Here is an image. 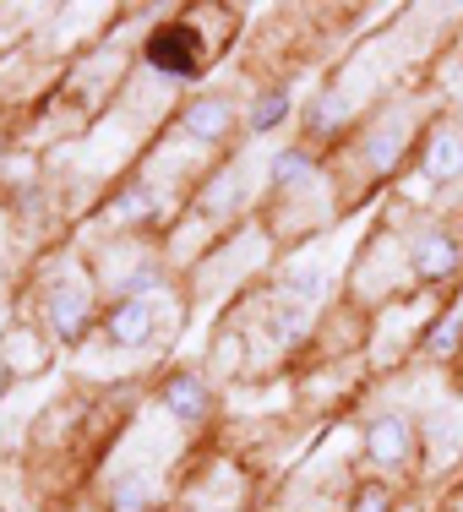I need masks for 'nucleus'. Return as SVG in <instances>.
<instances>
[{
    "instance_id": "obj_14",
    "label": "nucleus",
    "mask_w": 463,
    "mask_h": 512,
    "mask_svg": "<svg viewBox=\"0 0 463 512\" xmlns=\"http://www.w3.org/2000/svg\"><path fill=\"white\" fill-rule=\"evenodd\" d=\"M289 180H311V158L295 153V148L273 158V186H289Z\"/></svg>"
},
{
    "instance_id": "obj_9",
    "label": "nucleus",
    "mask_w": 463,
    "mask_h": 512,
    "mask_svg": "<svg viewBox=\"0 0 463 512\" xmlns=\"http://www.w3.org/2000/svg\"><path fill=\"white\" fill-rule=\"evenodd\" d=\"M404 142H409V126H404V120H393L387 131H376L371 148H365V153H371V169H376V175H393L398 158H404Z\"/></svg>"
},
{
    "instance_id": "obj_1",
    "label": "nucleus",
    "mask_w": 463,
    "mask_h": 512,
    "mask_svg": "<svg viewBox=\"0 0 463 512\" xmlns=\"http://www.w3.org/2000/svg\"><path fill=\"white\" fill-rule=\"evenodd\" d=\"M148 66L153 71H169V77H197V71H202V39H197V28H186V22H164V28L148 39Z\"/></svg>"
},
{
    "instance_id": "obj_15",
    "label": "nucleus",
    "mask_w": 463,
    "mask_h": 512,
    "mask_svg": "<svg viewBox=\"0 0 463 512\" xmlns=\"http://www.w3.org/2000/svg\"><path fill=\"white\" fill-rule=\"evenodd\" d=\"M349 512H393V496H387L382 485H360L355 502H349Z\"/></svg>"
},
{
    "instance_id": "obj_17",
    "label": "nucleus",
    "mask_w": 463,
    "mask_h": 512,
    "mask_svg": "<svg viewBox=\"0 0 463 512\" xmlns=\"http://www.w3.org/2000/svg\"><path fill=\"white\" fill-rule=\"evenodd\" d=\"M349 115V99H322V115H316V126H333V120Z\"/></svg>"
},
{
    "instance_id": "obj_5",
    "label": "nucleus",
    "mask_w": 463,
    "mask_h": 512,
    "mask_svg": "<svg viewBox=\"0 0 463 512\" xmlns=\"http://www.w3.org/2000/svg\"><path fill=\"white\" fill-rule=\"evenodd\" d=\"M148 338H153V306L142 295L109 311V344L115 349H142Z\"/></svg>"
},
{
    "instance_id": "obj_16",
    "label": "nucleus",
    "mask_w": 463,
    "mask_h": 512,
    "mask_svg": "<svg viewBox=\"0 0 463 512\" xmlns=\"http://www.w3.org/2000/svg\"><path fill=\"white\" fill-rule=\"evenodd\" d=\"M300 327H306V311H300V306H295V311H289V306L273 311V338H295Z\"/></svg>"
},
{
    "instance_id": "obj_10",
    "label": "nucleus",
    "mask_w": 463,
    "mask_h": 512,
    "mask_svg": "<svg viewBox=\"0 0 463 512\" xmlns=\"http://www.w3.org/2000/svg\"><path fill=\"white\" fill-rule=\"evenodd\" d=\"M153 507V480L148 474H126L109 496V512H148Z\"/></svg>"
},
{
    "instance_id": "obj_18",
    "label": "nucleus",
    "mask_w": 463,
    "mask_h": 512,
    "mask_svg": "<svg viewBox=\"0 0 463 512\" xmlns=\"http://www.w3.org/2000/svg\"><path fill=\"white\" fill-rule=\"evenodd\" d=\"M11 382H17V365L0 355V398H6V387H11Z\"/></svg>"
},
{
    "instance_id": "obj_2",
    "label": "nucleus",
    "mask_w": 463,
    "mask_h": 512,
    "mask_svg": "<svg viewBox=\"0 0 463 512\" xmlns=\"http://www.w3.org/2000/svg\"><path fill=\"white\" fill-rule=\"evenodd\" d=\"M50 327L60 344H77L82 333H88V289L71 284V278H60L50 289Z\"/></svg>"
},
{
    "instance_id": "obj_11",
    "label": "nucleus",
    "mask_w": 463,
    "mask_h": 512,
    "mask_svg": "<svg viewBox=\"0 0 463 512\" xmlns=\"http://www.w3.org/2000/svg\"><path fill=\"white\" fill-rule=\"evenodd\" d=\"M284 115H289V93H284V88L262 93L257 109H251V131H273V126H284Z\"/></svg>"
},
{
    "instance_id": "obj_7",
    "label": "nucleus",
    "mask_w": 463,
    "mask_h": 512,
    "mask_svg": "<svg viewBox=\"0 0 463 512\" xmlns=\"http://www.w3.org/2000/svg\"><path fill=\"white\" fill-rule=\"evenodd\" d=\"M463 175V137L458 131H436V142L425 148V180L431 186H447V180Z\"/></svg>"
},
{
    "instance_id": "obj_3",
    "label": "nucleus",
    "mask_w": 463,
    "mask_h": 512,
    "mask_svg": "<svg viewBox=\"0 0 463 512\" xmlns=\"http://www.w3.org/2000/svg\"><path fill=\"white\" fill-rule=\"evenodd\" d=\"M409 262L420 278H447L458 267V240L447 235V229H420L409 246Z\"/></svg>"
},
{
    "instance_id": "obj_8",
    "label": "nucleus",
    "mask_w": 463,
    "mask_h": 512,
    "mask_svg": "<svg viewBox=\"0 0 463 512\" xmlns=\"http://www.w3.org/2000/svg\"><path fill=\"white\" fill-rule=\"evenodd\" d=\"M229 126H235V109H229L224 99H197L186 109V131H191V137H202V142L229 137Z\"/></svg>"
},
{
    "instance_id": "obj_6",
    "label": "nucleus",
    "mask_w": 463,
    "mask_h": 512,
    "mask_svg": "<svg viewBox=\"0 0 463 512\" xmlns=\"http://www.w3.org/2000/svg\"><path fill=\"white\" fill-rule=\"evenodd\" d=\"M164 404L175 420H202L207 414V382L197 371H180V376H169V387H164Z\"/></svg>"
},
{
    "instance_id": "obj_12",
    "label": "nucleus",
    "mask_w": 463,
    "mask_h": 512,
    "mask_svg": "<svg viewBox=\"0 0 463 512\" xmlns=\"http://www.w3.org/2000/svg\"><path fill=\"white\" fill-rule=\"evenodd\" d=\"M458 344H463V322H458V316H447V322H436V333L425 338V355L447 360V355H453Z\"/></svg>"
},
{
    "instance_id": "obj_13",
    "label": "nucleus",
    "mask_w": 463,
    "mask_h": 512,
    "mask_svg": "<svg viewBox=\"0 0 463 512\" xmlns=\"http://www.w3.org/2000/svg\"><path fill=\"white\" fill-rule=\"evenodd\" d=\"M289 295H300L306 300V306H316V300H322V267H289Z\"/></svg>"
},
{
    "instance_id": "obj_4",
    "label": "nucleus",
    "mask_w": 463,
    "mask_h": 512,
    "mask_svg": "<svg viewBox=\"0 0 463 512\" xmlns=\"http://www.w3.org/2000/svg\"><path fill=\"white\" fill-rule=\"evenodd\" d=\"M365 453L376 463H404L409 458V420L404 414H376L365 425Z\"/></svg>"
}]
</instances>
